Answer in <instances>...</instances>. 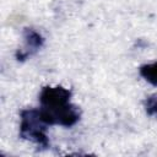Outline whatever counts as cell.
I'll return each instance as SVG.
<instances>
[{"instance_id": "6da1fadb", "label": "cell", "mask_w": 157, "mask_h": 157, "mask_svg": "<svg viewBox=\"0 0 157 157\" xmlns=\"http://www.w3.org/2000/svg\"><path fill=\"white\" fill-rule=\"evenodd\" d=\"M48 126L39 108H29L21 112L20 136L23 140H28L40 148H47L49 146V139L47 136Z\"/></svg>"}, {"instance_id": "7a4b0ae2", "label": "cell", "mask_w": 157, "mask_h": 157, "mask_svg": "<svg viewBox=\"0 0 157 157\" xmlns=\"http://www.w3.org/2000/svg\"><path fill=\"white\" fill-rule=\"evenodd\" d=\"M71 91L63 86H45L39 94L40 109L47 114L55 113L70 104Z\"/></svg>"}, {"instance_id": "3957f363", "label": "cell", "mask_w": 157, "mask_h": 157, "mask_svg": "<svg viewBox=\"0 0 157 157\" xmlns=\"http://www.w3.org/2000/svg\"><path fill=\"white\" fill-rule=\"evenodd\" d=\"M23 39H25V47L16 53V58L20 61L26 60L28 56L38 52L44 43L43 37L33 28H25Z\"/></svg>"}, {"instance_id": "277c9868", "label": "cell", "mask_w": 157, "mask_h": 157, "mask_svg": "<svg viewBox=\"0 0 157 157\" xmlns=\"http://www.w3.org/2000/svg\"><path fill=\"white\" fill-rule=\"evenodd\" d=\"M140 75L151 85L157 86V61L145 64L140 67Z\"/></svg>"}, {"instance_id": "5b68a950", "label": "cell", "mask_w": 157, "mask_h": 157, "mask_svg": "<svg viewBox=\"0 0 157 157\" xmlns=\"http://www.w3.org/2000/svg\"><path fill=\"white\" fill-rule=\"evenodd\" d=\"M144 108L147 115L157 118V93L146 97V99L144 101Z\"/></svg>"}]
</instances>
